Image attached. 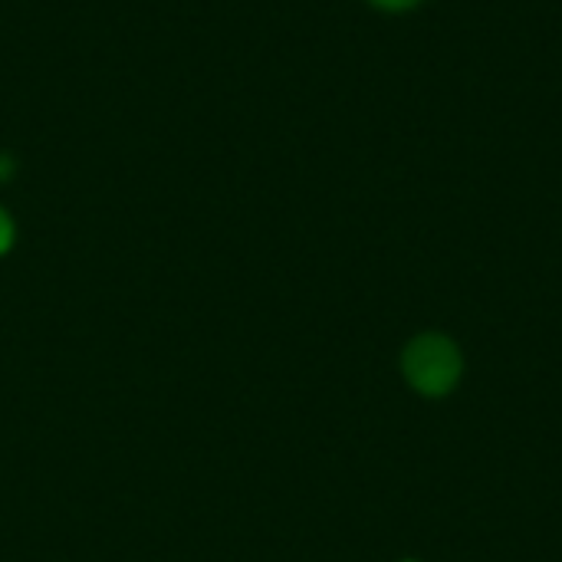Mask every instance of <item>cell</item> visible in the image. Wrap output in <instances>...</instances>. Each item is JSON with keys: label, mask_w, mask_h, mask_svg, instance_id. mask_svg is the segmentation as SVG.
I'll return each instance as SVG.
<instances>
[{"label": "cell", "mask_w": 562, "mask_h": 562, "mask_svg": "<svg viewBox=\"0 0 562 562\" xmlns=\"http://www.w3.org/2000/svg\"><path fill=\"white\" fill-rule=\"evenodd\" d=\"M402 375L422 398H448L464 375V356L445 333H422L402 349Z\"/></svg>", "instance_id": "obj_1"}, {"label": "cell", "mask_w": 562, "mask_h": 562, "mask_svg": "<svg viewBox=\"0 0 562 562\" xmlns=\"http://www.w3.org/2000/svg\"><path fill=\"white\" fill-rule=\"evenodd\" d=\"M13 237H16V227H13V221H10V214L0 207V257L13 247Z\"/></svg>", "instance_id": "obj_2"}, {"label": "cell", "mask_w": 562, "mask_h": 562, "mask_svg": "<svg viewBox=\"0 0 562 562\" xmlns=\"http://www.w3.org/2000/svg\"><path fill=\"white\" fill-rule=\"evenodd\" d=\"M369 3H375L379 10H392V13H398V10H412L415 3H422V0H369Z\"/></svg>", "instance_id": "obj_3"}, {"label": "cell", "mask_w": 562, "mask_h": 562, "mask_svg": "<svg viewBox=\"0 0 562 562\" xmlns=\"http://www.w3.org/2000/svg\"><path fill=\"white\" fill-rule=\"evenodd\" d=\"M13 168H16V165H13V155L3 151V155H0V181H10V178H13Z\"/></svg>", "instance_id": "obj_4"}, {"label": "cell", "mask_w": 562, "mask_h": 562, "mask_svg": "<svg viewBox=\"0 0 562 562\" xmlns=\"http://www.w3.org/2000/svg\"><path fill=\"white\" fill-rule=\"evenodd\" d=\"M402 562H418V560H402Z\"/></svg>", "instance_id": "obj_5"}]
</instances>
